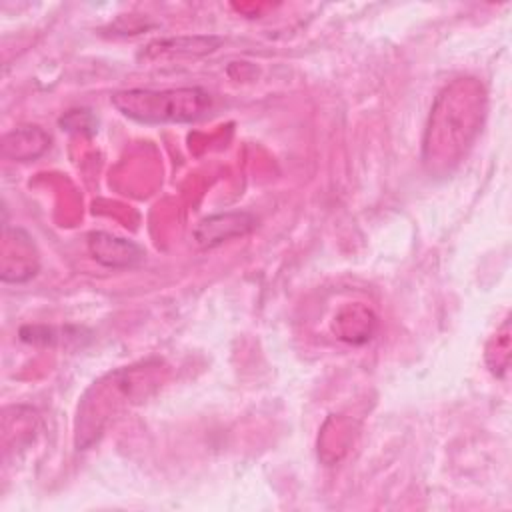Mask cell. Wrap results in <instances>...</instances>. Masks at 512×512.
<instances>
[{"mask_svg": "<svg viewBox=\"0 0 512 512\" xmlns=\"http://www.w3.org/2000/svg\"><path fill=\"white\" fill-rule=\"evenodd\" d=\"M112 106L142 124H184L194 122L208 114L212 108V96L200 86L182 88H130L110 96Z\"/></svg>", "mask_w": 512, "mask_h": 512, "instance_id": "1", "label": "cell"}, {"mask_svg": "<svg viewBox=\"0 0 512 512\" xmlns=\"http://www.w3.org/2000/svg\"><path fill=\"white\" fill-rule=\"evenodd\" d=\"M256 226V218L248 212H224L204 218L196 230L194 240L200 248H214L226 240L246 236Z\"/></svg>", "mask_w": 512, "mask_h": 512, "instance_id": "2", "label": "cell"}, {"mask_svg": "<svg viewBox=\"0 0 512 512\" xmlns=\"http://www.w3.org/2000/svg\"><path fill=\"white\" fill-rule=\"evenodd\" d=\"M88 250L96 262L108 268H132L144 260L142 246L108 232H92L88 236Z\"/></svg>", "mask_w": 512, "mask_h": 512, "instance_id": "3", "label": "cell"}, {"mask_svg": "<svg viewBox=\"0 0 512 512\" xmlns=\"http://www.w3.org/2000/svg\"><path fill=\"white\" fill-rule=\"evenodd\" d=\"M48 134L36 126H24L4 138V154L16 160H30L48 148Z\"/></svg>", "mask_w": 512, "mask_h": 512, "instance_id": "4", "label": "cell"}]
</instances>
